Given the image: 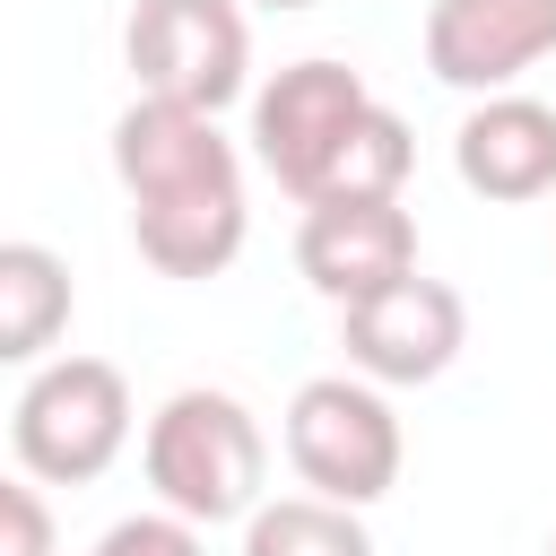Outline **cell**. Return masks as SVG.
<instances>
[{"label": "cell", "mask_w": 556, "mask_h": 556, "mask_svg": "<svg viewBox=\"0 0 556 556\" xmlns=\"http://www.w3.org/2000/svg\"><path fill=\"white\" fill-rule=\"evenodd\" d=\"M252 9H278L287 17V9H321V0H252Z\"/></svg>", "instance_id": "9a60e30c"}, {"label": "cell", "mask_w": 556, "mask_h": 556, "mask_svg": "<svg viewBox=\"0 0 556 556\" xmlns=\"http://www.w3.org/2000/svg\"><path fill=\"white\" fill-rule=\"evenodd\" d=\"M70 261L52 243H26V235H0V365H35L43 348H61L70 330Z\"/></svg>", "instance_id": "8fae6325"}, {"label": "cell", "mask_w": 556, "mask_h": 556, "mask_svg": "<svg viewBox=\"0 0 556 556\" xmlns=\"http://www.w3.org/2000/svg\"><path fill=\"white\" fill-rule=\"evenodd\" d=\"M452 165L478 200H539L556 191V104L539 96H478L452 130Z\"/></svg>", "instance_id": "30bf717a"}, {"label": "cell", "mask_w": 556, "mask_h": 556, "mask_svg": "<svg viewBox=\"0 0 556 556\" xmlns=\"http://www.w3.org/2000/svg\"><path fill=\"white\" fill-rule=\"evenodd\" d=\"M148 486L165 513L182 521H243L261 504V478H269V443L252 426V408L235 391H174L156 417H148Z\"/></svg>", "instance_id": "3957f363"}, {"label": "cell", "mask_w": 556, "mask_h": 556, "mask_svg": "<svg viewBox=\"0 0 556 556\" xmlns=\"http://www.w3.org/2000/svg\"><path fill=\"white\" fill-rule=\"evenodd\" d=\"M243 556H374L356 504L330 495H278L243 513Z\"/></svg>", "instance_id": "7c38bea8"}, {"label": "cell", "mask_w": 556, "mask_h": 556, "mask_svg": "<svg viewBox=\"0 0 556 556\" xmlns=\"http://www.w3.org/2000/svg\"><path fill=\"white\" fill-rule=\"evenodd\" d=\"M122 52H130L139 96H165V104L226 113L252 87L243 0H139L130 26H122Z\"/></svg>", "instance_id": "8992f818"}, {"label": "cell", "mask_w": 556, "mask_h": 556, "mask_svg": "<svg viewBox=\"0 0 556 556\" xmlns=\"http://www.w3.org/2000/svg\"><path fill=\"white\" fill-rule=\"evenodd\" d=\"M348 313V365L365 374V382H434L452 356H460V339H469V313H460V295L443 287V278H391V287H374V295H356V304H339Z\"/></svg>", "instance_id": "52a82bcc"}, {"label": "cell", "mask_w": 556, "mask_h": 556, "mask_svg": "<svg viewBox=\"0 0 556 556\" xmlns=\"http://www.w3.org/2000/svg\"><path fill=\"white\" fill-rule=\"evenodd\" d=\"M547 556H556V539H547Z\"/></svg>", "instance_id": "2e32d148"}, {"label": "cell", "mask_w": 556, "mask_h": 556, "mask_svg": "<svg viewBox=\"0 0 556 556\" xmlns=\"http://www.w3.org/2000/svg\"><path fill=\"white\" fill-rule=\"evenodd\" d=\"M547 52H556V0H434L426 9V70L460 96H504Z\"/></svg>", "instance_id": "ba28073f"}, {"label": "cell", "mask_w": 556, "mask_h": 556, "mask_svg": "<svg viewBox=\"0 0 556 556\" xmlns=\"http://www.w3.org/2000/svg\"><path fill=\"white\" fill-rule=\"evenodd\" d=\"M400 417L382 400V382L365 374H313L295 400H287V460L313 495L330 504H382L400 486Z\"/></svg>", "instance_id": "5b68a950"}, {"label": "cell", "mask_w": 556, "mask_h": 556, "mask_svg": "<svg viewBox=\"0 0 556 556\" xmlns=\"http://www.w3.org/2000/svg\"><path fill=\"white\" fill-rule=\"evenodd\" d=\"M252 156L287 200H400L417 139L348 61H287L252 96Z\"/></svg>", "instance_id": "7a4b0ae2"}, {"label": "cell", "mask_w": 556, "mask_h": 556, "mask_svg": "<svg viewBox=\"0 0 556 556\" xmlns=\"http://www.w3.org/2000/svg\"><path fill=\"white\" fill-rule=\"evenodd\" d=\"M9 443H17V469L43 478V486L104 478L122 460V443H130V382H122V365H104V356L35 365V382L17 391Z\"/></svg>", "instance_id": "277c9868"}, {"label": "cell", "mask_w": 556, "mask_h": 556, "mask_svg": "<svg viewBox=\"0 0 556 556\" xmlns=\"http://www.w3.org/2000/svg\"><path fill=\"white\" fill-rule=\"evenodd\" d=\"M0 556H52V504L26 478H0Z\"/></svg>", "instance_id": "5bb4252c"}, {"label": "cell", "mask_w": 556, "mask_h": 556, "mask_svg": "<svg viewBox=\"0 0 556 556\" xmlns=\"http://www.w3.org/2000/svg\"><path fill=\"white\" fill-rule=\"evenodd\" d=\"M295 269L313 278V295L356 304L417 269V217L400 200H313L295 226Z\"/></svg>", "instance_id": "9c48e42d"}, {"label": "cell", "mask_w": 556, "mask_h": 556, "mask_svg": "<svg viewBox=\"0 0 556 556\" xmlns=\"http://www.w3.org/2000/svg\"><path fill=\"white\" fill-rule=\"evenodd\" d=\"M87 556H200V521H182V513H130Z\"/></svg>", "instance_id": "4fadbf2b"}, {"label": "cell", "mask_w": 556, "mask_h": 556, "mask_svg": "<svg viewBox=\"0 0 556 556\" xmlns=\"http://www.w3.org/2000/svg\"><path fill=\"white\" fill-rule=\"evenodd\" d=\"M113 174L130 191V243L156 278H217L235 269L252 208H243V156L200 104L139 96L113 122Z\"/></svg>", "instance_id": "6da1fadb"}]
</instances>
